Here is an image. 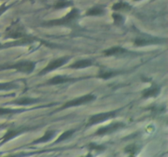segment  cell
<instances>
[{
	"label": "cell",
	"mask_w": 168,
	"mask_h": 157,
	"mask_svg": "<svg viewBox=\"0 0 168 157\" xmlns=\"http://www.w3.org/2000/svg\"><path fill=\"white\" fill-rule=\"evenodd\" d=\"M35 68V63L31 61H22L15 64L9 65V66H1L0 70L14 69L17 71L25 74H31Z\"/></svg>",
	"instance_id": "7a4b0ae2"
},
{
	"label": "cell",
	"mask_w": 168,
	"mask_h": 157,
	"mask_svg": "<svg viewBox=\"0 0 168 157\" xmlns=\"http://www.w3.org/2000/svg\"><path fill=\"white\" fill-rule=\"evenodd\" d=\"M71 4H72V3L70 1H67V0H58V2L55 4L54 8L56 9H61V8H67Z\"/></svg>",
	"instance_id": "44dd1931"
},
{
	"label": "cell",
	"mask_w": 168,
	"mask_h": 157,
	"mask_svg": "<svg viewBox=\"0 0 168 157\" xmlns=\"http://www.w3.org/2000/svg\"><path fill=\"white\" fill-rule=\"evenodd\" d=\"M75 133V130L74 129H71V130H67V131L64 132L63 134H61L59 137H58V138L56 140V143L57 142H62V141H65V140H67V139H68L69 137H71L72 136L73 134Z\"/></svg>",
	"instance_id": "ac0fdd59"
},
{
	"label": "cell",
	"mask_w": 168,
	"mask_h": 157,
	"mask_svg": "<svg viewBox=\"0 0 168 157\" xmlns=\"http://www.w3.org/2000/svg\"><path fill=\"white\" fill-rule=\"evenodd\" d=\"M117 74H119V73L115 72V71H104V72H101L98 75V77L101 78V79H104V80H108V79L113 77Z\"/></svg>",
	"instance_id": "7402d4cb"
},
{
	"label": "cell",
	"mask_w": 168,
	"mask_h": 157,
	"mask_svg": "<svg viewBox=\"0 0 168 157\" xmlns=\"http://www.w3.org/2000/svg\"><path fill=\"white\" fill-rule=\"evenodd\" d=\"M116 115L115 111H108V112H104V113H99L94 116H91L88 121V125H93V124L102 123L104 121L108 120L110 119L114 118Z\"/></svg>",
	"instance_id": "5b68a950"
},
{
	"label": "cell",
	"mask_w": 168,
	"mask_h": 157,
	"mask_svg": "<svg viewBox=\"0 0 168 157\" xmlns=\"http://www.w3.org/2000/svg\"><path fill=\"white\" fill-rule=\"evenodd\" d=\"M68 60H69V57H61V58H58V59L53 60L51 62H49V64L42 70L40 73H39V75H45V74L52 71L53 70H56L57 68H59V67L62 66L63 65H65L68 62Z\"/></svg>",
	"instance_id": "8992f818"
},
{
	"label": "cell",
	"mask_w": 168,
	"mask_h": 157,
	"mask_svg": "<svg viewBox=\"0 0 168 157\" xmlns=\"http://www.w3.org/2000/svg\"><path fill=\"white\" fill-rule=\"evenodd\" d=\"M91 66H92V62L90 60L84 59L74 62L73 64L71 65L70 68H71V69H84V68H87V67Z\"/></svg>",
	"instance_id": "7c38bea8"
},
{
	"label": "cell",
	"mask_w": 168,
	"mask_h": 157,
	"mask_svg": "<svg viewBox=\"0 0 168 157\" xmlns=\"http://www.w3.org/2000/svg\"><path fill=\"white\" fill-rule=\"evenodd\" d=\"M111 16H112V18H113L114 24L116 25V26H121L122 24H124V16L122 15H121V14H119V13H113V14L111 15Z\"/></svg>",
	"instance_id": "d6986e66"
},
{
	"label": "cell",
	"mask_w": 168,
	"mask_h": 157,
	"mask_svg": "<svg viewBox=\"0 0 168 157\" xmlns=\"http://www.w3.org/2000/svg\"><path fill=\"white\" fill-rule=\"evenodd\" d=\"M96 97L95 96L92 95V94H87V95L83 96L80 98H75L73 100H71L69 102H67V103H65L64 106H62L61 109H66L68 107H73V106H78L83 104H86V103L90 102L92 101L95 100Z\"/></svg>",
	"instance_id": "277c9868"
},
{
	"label": "cell",
	"mask_w": 168,
	"mask_h": 157,
	"mask_svg": "<svg viewBox=\"0 0 168 157\" xmlns=\"http://www.w3.org/2000/svg\"><path fill=\"white\" fill-rule=\"evenodd\" d=\"M75 80H76V79L68 77V76H66V75H57V76H54L52 79L48 80L47 84L50 85H56L65 84V83L67 82H71V81H75Z\"/></svg>",
	"instance_id": "9c48e42d"
},
{
	"label": "cell",
	"mask_w": 168,
	"mask_h": 157,
	"mask_svg": "<svg viewBox=\"0 0 168 157\" xmlns=\"http://www.w3.org/2000/svg\"><path fill=\"white\" fill-rule=\"evenodd\" d=\"M166 41V39H158V38H151V39H144V38H137L134 40V45L137 47L146 46L150 44H163Z\"/></svg>",
	"instance_id": "ba28073f"
},
{
	"label": "cell",
	"mask_w": 168,
	"mask_h": 157,
	"mask_svg": "<svg viewBox=\"0 0 168 157\" xmlns=\"http://www.w3.org/2000/svg\"><path fill=\"white\" fill-rule=\"evenodd\" d=\"M26 36V30L24 26L16 21L15 23L8 28L6 31V37L11 38V39H19Z\"/></svg>",
	"instance_id": "3957f363"
},
{
	"label": "cell",
	"mask_w": 168,
	"mask_h": 157,
	"mask_svg": "<svg viewBox=\"0 0 168 157\" xmlns=\"http://www.w3.org/2000/svg\"><path fill=\"white\" fill-rule=\"evenodd\" d=\"M159 93H160V88L158 87V85L153 84L151 87L143 91L142 97L144 98L156 97V96H158L159 94Z\"/></svg>",
	"instance_id": "30bf717a"
},
{
	"label": "cell",
	"mask_w": 168,
	"mask_h": 157,
	"mask_svg": "<svg viewBox=\"0 0 168 157\" xmlns=\"http://www.w3.org/2000/svg\"><path fill=\"white\" fill-rule=\"evenodd\" d=\"M113 11H130L131 9V6L124 2H119L112 5Z\"/></svg>",
	"instance_id": "e0dca14e"
},
{
	"label": "cell",
	"mask_w": 168,
	"mask_h": 157,
	"mask_svg": "<svg viewBox=\"0 0 168 157\" xmlns=\"http://www.w3.org/2000/svg\"><path fill=\"white\" fill-rule=\"evenodd\" d=\"M26 130V129H10V130H8L4 136L3 137V142H6L11 140V139H13V137H15L16 136H18L21 134H22L24 131Z\"/></svg>",
	"instance_id": "8fae6325"
},
{
	"label": "cell",
	"mask_w": 168,
	"mask_h": 157,
	"mask_svg": "<svg viewBox=\"0 0 168 157\" xmlns=\"http://www.w3.org/2000/svg\"><path fill=\"white\" fill-rule=\"evenodd\" d=\"M125 127L124 123H122V122H116V123H112V124H110L108 125H106V126L101 127L99 129L95 132V135H106V134H112L114 132L117 131L118 129H122Z\"/></svg>",
	"instance_id": "52a82bcc"
},
{
	"label": "cell",
	"mask_w": 168,
	"mask_h": 157,
	"mask_svg": "<svg viewBox=\"0 0 168 157\" xmlns=\"http://www.w3.org/2000/svg\"><path fill=\"white\" fill-rule=\"evenodd\" d=\"M18 88V86L13 83H2L0 84V90H10Z\"/></svg>",
	"instance_id": "ffe728a7"
},
{
	"label": "cell",
	"mask_w": 168,
	"mask_h": 157,
	"mask_svg": "<svg viewBox=\"0 0 168 157\" xmlns=\"http://www.w3.org/2000/svg\"><path fill=\"white\" fill-rule=\"evenodd\" d=\"M134 1H140V0H134Z\"/></svg>",
	"instance_id": "4316f807"
},
{
	"label": "cell",
	"mask_w": 168,
	"mask_h": 157,
	"mask_svg": "<svg viewBox=\"0 0 168 157\" xmlns=\"http://www.w3.org/2000/svg\"><path fill=\"white\" fill-rule=\"evenodd\" d=\"M80 16V12L78 9L73 8L72 10L70 12L67 13V15H66L64 17L60 19H56V20H52V21H47L44 22L43 25L46 26H66L68 24L71 23L72 21L79 17Z\"/></svg>",
	"instance_id": "6da1fadb"
},
{
	"label": "cell",
	"mask_w": 168,
	"mask_h": 157,
	"mask_svg": "<svg viewBox=\"0 0 168 157\" xmlns=\"http://www.w3.org/2000/svg\"><path fill=\"white\" fill-rule=\"evenodd\" d=\"M137 151V147L135 146L134 144H131L129 145V146H127L126 148H125V152L128 153L130 155H133L135 154V152Z\"/></svg>",
	"instance_id": "cb8c5ba5"
},
{
	"label": "cell",
	"mask_w": 168,
	"mask_h": 157,
	"mask_svg": "<svg viewBox=\"0 0 168 157\" xmlns=\"http://www.w3.org/2000/svg\"><path fill=\"white\" fill-rule=\"evenodd\" d=\"M7 9H8V7H6L5 5H3L2 7H0V16L2 15Z\"/></svg>",
	"instance_id": "484cf974"
},
{
	"label": "cell",
	"mask_w": 168,
	"mask_h": 157,
	"mask_svg": "<svg viewBox=\"0 0 168 157\" xmlns=\"http://www.w3.org/2000/svg\"><path fill=\"white\" fill-rule=\"evenodd\" d=\"M55 135V132L52 131V130H48L46 131L45 134H44V136L41 137H39V139H36L35 141H34L33 143H43V142H46L49 140H51V139L54 137Z\"/></svg>",
	"instance_id": "9a60e30c"
},
{
	"label": "cell",
	"mask_w": 168,
	"mask_h": 157,
	"mask_svg": "<svg viewBox=\"0 0 168 157\" xmlns=\"http://www.w3.org/2000/svg\"><path fill=\"white\" fill-rule=\"evenodd\" d=\"M105 14V10L102 7L94 6L86 12V16H102Z\"/></svg>",
	"instance_id": "2e32d148"
},
{
	"label": "cell",
	"mask_w": 168,
	"mask_h": 157,
	"mask_svg": "<svg viewBox=\"0 0 168 157\" xmlns=\"http://www.w3.org/2000/svg\"><path fill=\"white\" fill-rule=\"evenodd\" d=\"M39 102L38 99L35 98H21L18 99H16L13 102L16 105H20V106H27L30 104H34Z\"/></svg>",
	"instance_id": "5bb4252c"
},
{
	"label": "cell",
	"mask_w": 168,
	"mask_h": 157,
	"mask_svg": "<svg viewBox=\"0 0 168 157\" xmlns=\"http://www.w3.org/2000/svg\"><path fill=\"white\" fill-rule=\"evenodd\" d=\"M126 50L122 47H112L111 48L107 49L104 52V53L105 56H115V55H120L123 54V53H126Z\"/></svg>",
	"instance_id": "4fadbf2b"
},
{
	"label": "cell",
	"mask_w": 168,
	"mask_h": 157,
	"mask_svg": "<svg viewBox=\"0 0 168 157\" xmlns=\"http://www.w3.org/2000/svg\"><path fill=\"white\" fill-rule=\"evenodd\" d=\"M89 149L91 151H100V152H104L105 150V147L103 145L94 144V143H89L88 145Z\"/></svg>",
	"instance_id": "603a6c76"
},
{
	"label": "cell",
	"mask_w": 168,
	"mask_h": 157,
	"mask_svg": "<svg viewBox=\"0 0 168 157\" xmlns=\"http://www.w3.org/2000/svg\"><path fill=\"white\" fill-rule=\"evenodd\" d=\"M1 47H2V45H1V44H0V48H1Z\"/></svg>",
	"instance_id": "83f0119b"
},
{
	"label": "cell",
	"mask_w": 168,
	"mask_h": 157,
	"mask_svg": "<svg viewBox=\"0 0 168 157\" xmlns=\"http://www.w3.org/2000/svg\"><path fill=\"white\" fill-rule=\"evenodd\" d=\"M21 111V110H13V109H8V108H0V116L16 113V112H18V111Z\"/></svg>",
	"instance_id": "d4e9b609"
}]
</instances>
